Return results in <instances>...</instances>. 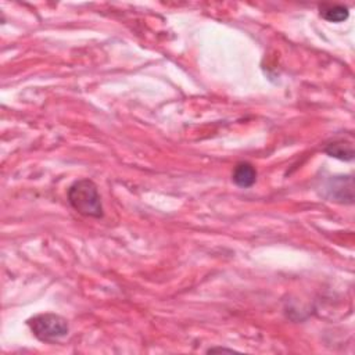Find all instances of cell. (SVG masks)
<instances>
[{
	"label": "cell",
	"instance_id": "cell-1",
	"mask_svg": "<svg viewBox=\"0 0 355 355\" xmlns=\"http://www.w3.org/2000/svg\"><path fill=\"white\" fill-rule=\"evenodd\" d=\"M68 203L71 207L85 215L92 218H101L103 216V204L101 197L99 194L97 186L89 179H81L75 182L68 189Z\"/></svg>",
	"mask_w": 355,
	"mask_h": 355
},
{
	"label": "cell",
	"instance_id": "cell-3",
	"mask_svg": "<svg viewBox=\"0 0 355 355\" xmlns=\"http://www.w3.org/2000/svg\"><path fill=\"white\" fill-rule=\"evenodd\" d=\"M325 196L332 201L352 204L354 183L351 176H334L325 183Z\"/></svg>",
	"mask_w": 355,
	"mask_h": 355
},
{
	"label": "cell",
	"instance_id": "cell-5",
	"mask_svg": "<svg viewBox=\"0 0 355 355\" xmlns=\"http://www.w3.org/2000/svg\"><path fill=\"white\" fill-rule=\"evenodd\" d=\"M321 17L329 23H343L348 19V8L340 5H322L319 8Z\"/></svg>",
	"mask_w": 355,
	"mask_h": 355
},
{
	"label": "cell",
	"instance_id": "cell-2",
	"mask_svg": "<svg viewBox=\"0 0 355 355\" xmlns=\"http://www.w3.org/2000/svg\"><path fill=\"white\" fill-rule=\"evenodd\" d=\"M28 326L35 337L45 343H56L64 338L70 332L68 322L56 314L37 315L28 321Z\"/></svg>",
	"mask_w": 355,
	"mask_h": 355
},
{
	"label": "cell",
	"instance_id": "cell-6",
	"mask_svg": "<svg viewBox=\"0 0 355 355\" xmlns=\"http://www.w3.org/2000/svg\"><path fill=\"white\" fill-rule=\"evenodd\" d=\"M325 153L333 159L343 160V161H351L354 159L352 145H348L344 142H334L332 145H327L325 149Z\"/></svg>",
	"mask_w": 355,
	"mask_h": 355
},
{
	"label": "cell",
	"instance_id": "cell-4",
	"mask_svg": "<svg viewBox=\"0 0 355 355\" xmlns=\"http://www.w3.org/2000/svg\"><path fill=\"white\" fill-rule=\"evenodd\" d=\"M232 179L234 185L247 189L252 187L257 181V171L250 163H241L234 167Z\"/></svg>",
	"mask_w": 355,
	"mask_h": 355
}]
</instances>
